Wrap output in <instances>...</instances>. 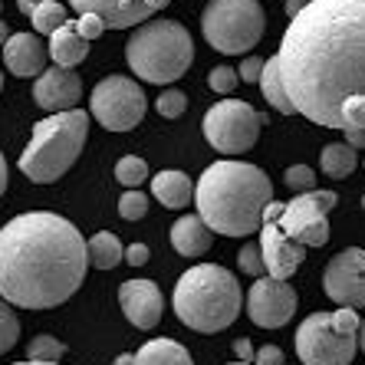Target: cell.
I'll return each mask as SVG.
<instances>
[{
	"label": "cell",
	"instance_id": "6da1fadb",
	"mask_svg": "<svg viewBox=\"0 0 365 365\" xmlns=\"http://www.w3.org/2000/svg\"><path fill=\"white\" fill-rule=\"evenodd\" d=\"M277 63L293 109L342 128V106L365 96V0H309L289 20Z\"/></svg>",
	"mask_w": 365,
	"mask_h": 365
},
{
	"label": "cell",
	"instance_id": "7a4b0ae2",
	"mask_svg": "<svg viewBox=\"0 0 365 365\" xmlns=\"http://www.w3.org/2000/svg\"><path fill=\"white\" fill-rule=\"evenodd\" d=\"M86 240L66 217L30 211L0 227V299L24 309H53L86 280Z\"/></svg>",
	"mask_w": 365,
	"mask_h": 365
},
{
	"label": "cell",
	"instance_id": "3957f363",
	"mask_svg": "<svg viewBox=\"0 0 365 365\" xmlns=\"http://www.w3.org/2000/svg\"><path fill=\"white\" fill-rule=\"evenodd\" d=\"M267 201H273V185L267 171L250 162H214L195 185L197 217L224 237L257 234L264 224Z\"/></svg>",
	"mask_w": 365,
	"mask_h": 365
},
{
	"label": "cell",
	"instance_id": "277c9868",
	"mask_svg": "<svg viewBox=\"0 0 365 365\" xmlns=\"http://www.w3.org/2000/svg\"><path fill=\"white\" fill-rule=\"evenodd\" d=\"M240 283L217 264H197L175 283V313L195 332H221L240 316Z\"/></svg>",
	"mask_w": 365,
	"mask_h": 365
},
{
	"label": "cell",
	"instance_id": "5b68a950",
	"mask_svg": "<svg viewBox=\"0 0 365 365\" xmlns=\"http://www.w3.org/2000/svg\"><path fill=\"white\" fill-rule=\"evenodd\" d=\"M125 63L142 83L168 86L195 63V40L178 20H145L125 43Z\"/></svg>",
	"mask_w": 365,
	"mask_h": 365
},
{
	"label": "cell",
	"instance_id": "8992f818",
	"mask_svg": "<svg viewBox=\"0 0 365 365\" xmlns=\"http://www.w3.org/2000/svg\"><path fill=\"white\" fill-rule=\"evenodd\" d=\"M86 138H89V115L83 109L53 112L50 119L34 125L30 142H26L17 165L30 181L50 185V181L63 178L76 165Z\"/></svg>",
	"mask_w": 365,
	"mask_h": 365
},
{
	"label": "cell",
	"instance_id": "52a82bcc",
	"mask_svg": "<svg viewBox=\"0 0 365 365\" xmlns=\"http://www.w3.org/2000/svg\"><path fill=\"white\" fill-rule=\"evenodd\" d=\"M267 14L260 0H207L201 14V34L217 53L240 56L260 43Z\"/></svg>",
	"mask_w": 365,
	"mask_h": 365
},
{
	"label": "cell",
	"instance_id": "ba28073f",
	"mask_svg": "<svg viewBox=\"0 0 365 365\" xmlns=\"http://www.w3.org/2000/svg\"><path fill=\"white\" fill-rule=\"evenodd\" d=\"M201 132L207 145L221 155H244L260 135V112L244 99H224L204 112Z\"/></svg>",
	"mask_w": 365,
	"mask_h": 365
},
{
	"label": "cell",
	"instance_id": "9c48e42d",
	"mask_svg": "<svg viewBox=\"0 0 365 365\" xmlns=\"http://www.w3.org/2000/svg\"><path fill=\"white\" fill-rule=\"evenodd\" d=\"M89 109H93L96 122L106 125L109 132H128L145 119L148 99H145L142 86L128 76H106L96 83L93 96H89Z\"/></svg>",
	"mask_w": 365,
	"mask_h": 365
},
{
	"label": "cell",
	"instance_id": "30bf717a",
	"mask_svg": "<svg viewBox=\"0 0 365 365\" xmlns=\"http://www.w3.org/2000/svg\"><path fill=\"white\" fill-rule=\"evenodd\" d=\"M339 195L336 191H303L289 204H283L277 227L287 234L289 240H297L303 247H326L329 244V221L326 214L336 207Z\"/></svg>",
	"mask_w": 365,
	"mask_h": 365
},
{
	"label": "cell",
	"instance_id": "8fae6325",
	"mask_svg": "<svg viewBox=\"0 0 365 365\" xmlns=\"http://www.w3.org/2000/svg\"><path fill=\"white\" fill-rule=\"evenodd\" d=\"M359 339L336 329L329 313L306 316L297 329V356L303 365H349L356 359Z\"/></svg>",
	"mask_w": 365,
	"mask_h": 365
},
{
	"label": "cell",
	"instance_id": "7c38bea8",
	"mask_svg": "<svg viewBox=\"0 0 365 365\" xmlns=\"http://www.w3.org/2000/svg\"><path fill=\"white\" fill-rule=\"evenodd\" d=\"M297 289L287 280H273V277H257L254 287L247 289V316L254 319L260 329H280L297 313Z\"/></svg>",
	"mask_w": 365,
	"mask_h": 365
},
{
	"label": "cell",
	"instance_id": "4fadbf2b",
	"mask_svg": "<svg viewBox=\"0 0 365 365\" xmlns=\"http://www.w3.org/2000/svg\"><path fill=\"white\" fill-rule=\"evenodd\" d=\"M323 289L332 303L349 309H365V250L346 247L323 270Z\"/></svg>",
	"mask_w": 365,
	"mask_h": 365
},
{
	"label": "cell",
	"instance_id": "5bb4252c",
	"mask_svg": "<svg viewBox=\"0 0 365 365\" xmlns=\"http://www.w3.org/2000/svg\"><path fill=\"white\" fill-rule=\"evenodd\" d=\"M171 0H69L76 14H96L109 30H125L152 20L158 10H165Z\"/></svg>",
	"mask_w": 365,
	"mask_h": 365
},
{
	"label": "cell",
	"instance_id": "9a60e30c",
	"mask_svg": "<svg viewBox=\"0 0 365 365\" xmlns=\"http://www.w3.org/2000/svg\"><path fill=\"white\" fill-rule=\"evenodd\" d=\"M260 254H264V267H267V277L273 280H289L293 273L299 270L306 257V247L297 244V240H289L277 221H264L260 224Z\"/></svg>",
	"mask_w": 365,
	"mask_h": 365
},
{
	"label": "cell",
	"instance_id": "2e32d148",
	"mask_svg": "<svg viewBox=\"0 0 365 365\" xmlns=\"http://www.w3.org/2000/svg\"><path fill=\"white\" fill-rule=\"evenodd\" d=\"M119 306L135 329H155L165 316V297L152 280H125L119 287Z\"/></svg>",
	"mask_w": 365,
	"mask_h": 365
},
{
	"label": "cell",
	"instance_id": "e0dca14e",
	"mask_svg": "<svg viewBox=\"0 0 365 365\" xmlns=\"http://www.w3.org/2000/svg\"><path fill=\"white\" fill-rule=\"evenodd\" d=\"M79 96H83V83H79L76 69L69 66H56L43 69L40 79L34 83V102L46 112H66L76 109Z\"/></svg>",
	"mask_w": 365,
	"mask_h": 365
},
{
	"label": "cell",
	"instance_id": "ac0fdd59",
	"mask_svg": "<svg viewBox=\"0 0 365 365\" xmlns=\"http://www.w3.org/2000/svg\"><path fill=\"white\" fill-rule=\"evenodd\" d=\"M46 46H43L40 36H30V34H10L7 43H4V63L14 76H40L46 69Z\"/></svg>",
	"mask_w": 365,
	"mask_h": 365
},
{
	"label": "cell",
	"instance_id": "d6986e66",
	"mask_svg": "<svg viewBox=\"0 0 365 365\" xmlns=\"http://www.w3.org/2000/svg\"><path fill=\"white\" fill-rule=\"evenodd\" d=\"M171 244H175V250H178L181 257H201L211 250L214 230L207 227L197 214H185V217H178L175 227H171Z\"/></svg>",
	"mask_w": 365,
	"mask_h": 365
},
{
	"label": "cell",
	"instance_id": "ffe728a7",
	"mask_svg": "<svg viewBox=\"0 0 365 365\" xmlns=\"http://www.w3.org/2000/svg\"><path fill=\"white\" fill-rule=\"evenodd\" d=\"M46 53L53 56V63L56 66H79V63L89 56V40H83L76 30V24H63L60 30H53L50 34V46H46Z\"/></svg>",
	"mask_w": 365,
	"mask_h": 365
},
{
	"label": "cell",
	"instance_id": "44dd1931",
	"mask_svg": "<svg viewBox=\"0 0 365 365\" xmlns=\"http://www.w3.org/2000/svg\"><path fill=\"white\" fill-rule=\"evenodd\" d=\"M152 195L165 204V207H187V201H195V181L185 171H158L152 178Z\"/></svg>",
	"mask_w": 365,
	"mask_h": 365
},
{
	"label": "cell",
	"instance_id": "7402d4cb",
	"mask_svg": "<svg viewBox=\"0 0 365 365\" xmlns=\"http://www.w3.org/2000/svg\"><path fill=\"white\" fill-rule=\"evenodd\" d=\"M135 365H195V359L175 339H148L135 352Z\"/></svg>",
	"mask_w": 365,
	"mask_h": 365
},
{
	"label": "cell",
	"instance_id": "603a6c76",
	"mask_svg": "<svg viewBox=\"0 0 365 365\" xmlns=\"http://www.w3.org/2000/svg\"><path fill=\"white\" fill-rule=\"evenodd\" d=\"M122 254H125V247H122V240L112 230H99V234H93L86 240V257H89V267H96V270L119 267Z\"/></svg>",
	"mask_w": 365,
	"mask_h": 365
},
{
	"label": "cell",
	"instance_id": "cb8c5ba5",
	"mask_svg": "<svg viewBox=\"0 0 365 365\" xmlns=\"http://www.w3.org/2000/svg\"><path fill=\"white\" fill-rule=\"evenodd\" d=\"M260 93H264V99L270 102L277 112H283V115H293V102H289L287 96V86H283V76H280V63H277V56L273 60H264V73H260Z\"/></svg>",
	"mask_w": 365,
	"mask_h": 365
},
{
	"label": "cell",
	"instance_id": "d4e9b609",
	"mask_svg": "<svg viewBox=\"0 0 365 365\" xmlns=\"http://www.w3.org/2000/svg\"><path fill=\"white\" fill-rule=\"evenodd\" d=\"M319 168H323V175H329V178H349V175L359 168V152L349 142H329L323 148Z\"/></svg>",
	"mask_w": 365,
	"mask_h": 365
},
{
	"label": "cell",
	"instance_id": "484cf974",
	"mask_svg": "<svg viewBox=\"0 0 365 365\" xmlns=\"http://www.w3.org/2000/svg\"><path fill=\"white\" fill-rule=\"evenodd\" d=\"M66 7L63 4H56V0H43L40 7L30 14V24H34V30L40 36H50L53 30H60L63 24H66Z\"/></svg>",
	"mask_w": 365,
	"mask_h": 365
},
{
	"label": "cell",
	"instance_id": "4316f807",
	"mask_svg": "<svg viewBox=\"0 0 365 365\" xmlns=\"http://www.w3.org/2000/svg\"><path fill=\"white\" fill-rule=\"evenodd\" d=\"M66 356V346H63L56 336L50 332H40L30 339V349H26V359H34V362H60Z\"/></svg>",
	"mask_w": 365,
	"mask_h": 365
},
{
	"label": "cell",
	"instance_id": "83f0119b",
	"mask_svg": "<svg viewBox=\"0 0 365 365\" xmlns=\"http://www.w3.org/2000/svg\"><path fill=\"white\" fill-rule=\"evenodd\" d=\"M115 181L125 187H138L148 181V165H145V158H138V155H125V158H119V165H115Z\"/></svg>",
	"mask_w": 365,
	"mask_h": 365
},
{
	"label": "cell",
	"instance_id": "f1b7e54d",
	"mask_svg": "<svg viewBox=\"0 0 365 365\" xmlns=\"http://www.w3.org/2000/svg\"><path fill=\"white\" fill-rule=\"evenodd\" d=\"M17 339H20V319L14 313V306L7 299H0V356L17 346Z\"/></svg>",
	"mask_w": 365,
	"mask_h": 365
},
{
	"label": "cell",
	"instance_id": "f546056e",
	"mask_svg": "<svg viewBox=\"0 0 365 365\" xmlns=\"http://www.w3.org/2000/svg\"><path fill=\"white\" fill-rule=\"evenodd\" d=\"M155 109L162 119H181L187 112V96L181 89H165L158 99H155Z\"/></svg>",
	"mask_w": 365,
	"mask_h": 365
},
{
	"label": "cell",
	"instance_id": "4dcf8cb0",
	"mask_svg": "<svg viewBox=\"0 0 365 365\" xmlns=\"http://www.w3.org/2000/svg\"><path fill=\"white\" fill-rule=\"evenodd\" d=\"M119 214L125 221H142L148 214V195H142L138 187H128L125 195L119 197Z\"/></svg>",
	"mask_w": 365,
	"mask_h": 365
},
{
	"label": "cell",
	"instance_id": "1f68e13d",
	"mask_svg": "<svg viewBox=\"0 0 365 365\" xmlns=\"http://www.w3.org/2000/svg\"><path fill=\"white\" fill-rule=\"evenodd\" d=\"M283 181H287L289 191L303 195V191H313L316 187V171L309 168V165H289L287 175H283Z\"/></svg>",
	"mask_w": 365,
	"mask_h": 365
},
{
	"label": "cell",
	"instance_id": "d6a6232c",
	"mask_svg": "<svg viewBox=\"0 0 365 365\" xmlns=\"http://www.w3.org/2000/svg\"><path fill=\"white\" fill-rule=\"evenodd\" d=\"M237 264H240V270L250 273V277H264V273H267V267H264V254H260V244H257V240H250V244L240 247Z\"/></svg>",
	"mask_w": 365,
	"mask_h": 365
},
{
	"label": "cell",
	"instance_id": "836d02e7",
	"mask_svg": "<svg viewBox=\"0 0 365 365\" xmlns=\"http://www.w3.org/2000/svg\"><path fill=\"white\" fill-rule=\"evenodd\" d=\"M237 69L234 66H214L211 73H207V86H211L214 93H221V96H230L234 89H237Z\"/></svg>",
	"mask_w": 365,
	"mask_h": 365
},
{
	"label": "cell",
	"instance_id": "e575fe53",
	"mask_svg": "<svg viewBox=\"0 0 365 365\" xmlns=\"http://www.w3.org/2000/svg\"><path fill=\"white\" fill-rule=\"evenodd\" d=\"M76 30H79V36H83V40H99L109 26L102 24V17H96V14H79Z\"/></svg>",
	"mask_w": 365,
	"mask_h": 365
},
{
	"label": "cell",
	"instance_id": "d590c367",
	"mask_svg": "<svg viewBox=\"0 0 365 365\" xmlns=\"http://www.w3.org/2000/svg\"><path fill=\"white\" fill-rule=\"evenodd\" d=\"M260 73H264V60H260V56H247V60L240 63V69H237V79L240 83H257Z\"/></svg>",
	"mask_w": 365,
	"mask_h": 365
},
{
	"label": "cell",
	"instance_id": "8d00e7d4",
	"mask_svg": "<svg viewBox=\"0 0 365 365\" xmlns=\"http://www.w3.org/2000/svg\"><path fill=\"white\" fill-rule=\"evenodd\" d=\"M287 362V356H283L280 346H264L254 352V365H283Z\"/></svg>",
	"mask_w": 365,
	"mask_h": 365
},
{
	"label": "cell",
	"instance_id": "74e56055",
	"mask_svg": "<svg viewBox=\"0 0 365 365\" xmlns=\"http://www.w3.org/2000/svg\"><path fill=\"white\" fill-rule=\"evenodd\" d=\"M122 257H125L132 267H145L148 260H152V250H148L145 244H132V247H125V254Z\"/></svg>",
	"mask_w": 365,
	"mask_h": 365
},
{
	"label": "cell",
	"instance_id": "f35d334b",
	"mask_svg": "<svg viewBox=\"0 0 365 365\" xmlns=\"http://www.w3.org/2000/svg\"><path fill=\"white\" fill-rule=\"evenodd\" d=\"M234 356H237L240 362H254V346H250V339H234Z\"/></svg>",
	"mask_w": 365,
	"mask_h": 365
},
{
	"label": "cell",
	"instance_id": "ab89813d",
	"mask_svg": "<svg viewBox=\"0 0 365 365\" xmlns=\"http://www.w3.org/2000/svg\"><path fill=\"white\" fill-rule=\"evenodd\" d=\"M342 132H346V142L352 145V148H365V128H342Z\"/></svg>",
	"mask_w": 365,
	"mask_h": 365
},
{
	"label": "cell",
	"instance_id": "60d3db41",
	"mask_svg": "<svg viewBox=\"0 0 365 365\" xmlns=\"http://www.w3.org/2000/svg\"><path fill=\"white\" fill-rule=\"evenodd\" d=\"M306 4H309V0H287V4H283V10H287V17L293 20V17L299 14V10L306 7Z\"/></svg>",
	"mask_w": 365,
	"mask_h": 365
},
{
	"label": "cell",
	"instance_id": "b9f144b4",
	"mask_svg": "<svg viewBox=\"0 0 365 365\" xmlns=\"http://www.w3.org/2000/svg\"><path fill=\"white\" fill-rule=\"evenodd\" d=\"M40 4H43V0H17V10L24 14V17H30V14H34Z\"/></svg>",
	"mask_w": 365,
	"mask_h": 365
},
{
	"label": "cell",
	"instance_id": "7bdbcfd3",
	"mask_svg": "<svg viewBox=\"0 0 365 365\" xmlns=\"http://www.w3.org/2000/svg\"><path fill=\"white\" fill-rule=\"evenodd\" d=\"M4 187H7V162H4V155H0V195H4Z\"/></svg>",
	"mask_w": 365,
	"mask_h": 365
},
{
	"label": "cell",
	"instance_id": "ee69618b",
	"mask_svg": "<svg viewBox=\"0 0 365 365\" xmlns=\"http://www.w3.org/2000/svg\"><path fill=\"white\" fill-rule=\"evenodd\" d=\"M112 365H135V356H132V352H122V356L115 359Z\"/></svg>",
	"mask_w": 365,
	"mask_h": 365
},
{
	"label": "cell",
	"instance_id": "f6af8a7d",
	"mask_svg": "<svg viewBox=\"0 0 365 365\" xmlns=\"http://www.w3.org/2000/svg\"><path fill=\"white\" fill-rule=\"evenodd\" d=\"M356 339H359V349H362V352H365V319H362V323H359V336H356Z\"/></svg>",
	"mask_w": 365,
	"mask_h": 365
},
{
	"label": "cell",
	"instance_id": "bcb514c9",
	"mask_svg": "<svg viewBox=\"0 0 365 365\" xmlns=\"http://www.w3.org/2000/svg\"><path fill=\"white\" fill-rule=\"evenodd\" d=\"M7 36H10V26L4 24V20H0V46H4V43H7Z\"/></svg>",
	"mask_w": 365,
	"mask_h": 365
},
{
	"label": "cell",
	"instance_id": "7dc6e473",
	"mask_svg": "<svg viewBox=\"0 0 365 365\" xmlns=\"http://www.w3.org/2000/svg\"><path fill=\"white\" fill-rule=\"evenodd\" d=\"M10 365H60V362H34V359H26V362H10Z\"/></svg>",
	"mask_w": 365,
	"mask_h": 365
},
{
	"label": "cell",
	"instance_id": "c3c4849f",
	"mask_svg": "<svg viewBox=\"0 0 365 365\" xmlns=\"http://www.w3.org/2000/svg\"><path fill=\"white\" fill-rule=\"evenodd\" d=\"M230 365H254V362H230Z\"/></svg>",
	"mask_w": 365,
	"mask_h": 365
},
{
	"label": "cell",
	"instance_id": "681fc988",
	"mask_svg": "<svg viewBox=\"0 0 365 365\" xmlns=\"http://www.w3.org/2000/svg\"><path fill=\"white\" fill-rule=\"evenodd\" d=\"M0 89H4V73H0Z\"/></svg>",
	"mask_w": 365,
	"mask_h": 365
},
{
	"label": "cell",
	"instance_id": "f907efd6",
	"mask_svg": "<svg viewBox=\"0 0 365 365\" xmlns=\"http://www.w3.org/2000/svg\"><path fill=\"white\" fill-rule=\"evenodd\" d=\"M362 207H365V195H362Z\"/></svg>",
	"mask_w": 365,
	"mask_h": 365
},
{
	"label": "cell",
	"instance_id": "816d5d0a",
	"mask_svg": "<svg viewBox=\"0 0 365 365\" xmlns=\"http://www.w3.org/2000/svg\"><path fill=\"white\" fill-rule=\"evenodd\" d=\"M362 165H365V155H362Z\"/></svg>",
	"mask_w": 365,
	"mask_h": 365
},
{
	"label": "cell",
	"instance_id": "f5cc1de1",
	"mask_svg": "<svg viewBox=\"0 0 365 365\" xmlns=\"http://www.w3.org/2000/svg\"><path fill=\"white\" fill-rule=\"evenodd\" d=\"M0 7H4V0H0Z\"/></svg>",
	"mask_w": 365,
	"mask_h": 365
}]
</instances>
